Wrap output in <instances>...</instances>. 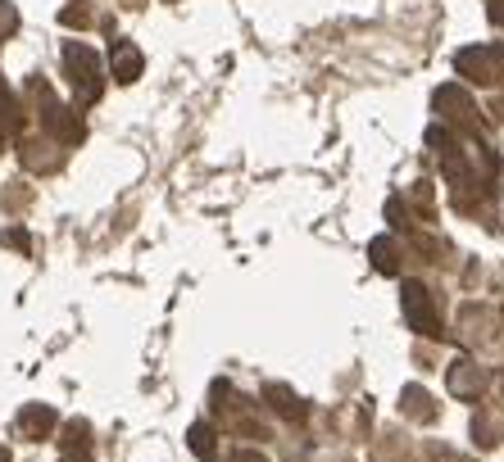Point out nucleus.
Masks as SVG:
<instances>
[{
	"label": "nucleus",
	"instance_id": "obj_1",
	"mask_svg": "<svg viewBox=\"0 0 504 462\" xmlns=\"http://www.w3.org/2000/svg\"><path fill=\"white\" fill-rule=\"evenodd\" d=\"M114 73H119L123 82H132V78L141 73V55H136L127 41H119V50H114Z\"/></svg>",
	"mask_w": 504,
	"mask_h": 462
},
{
	"label": "nucleus",
	"instance_id": "obj_2",
	"mask_svg": "<svg viewBox=\"0 0 504 462\" xmlns=\"http://www.w3.org/2000/svg\"><path fill=\"white\" fill-rule=\"evenodd\" d=\"M9 27H14V9L0 0V32H9Z\"/></svg>",
	"mask_w": 504,
	"mask_h": 462
}]
</instances>
